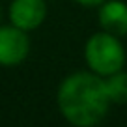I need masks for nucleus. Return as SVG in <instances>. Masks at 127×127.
I'll use <instances>...</instances> for the list:
<instances>
[{"label":"nucleus","instance_id":"nucleus-2","mask_svg":"<svg viewBox=\"0 0 127 127\" xmlns=\"http://www.w3.org/2000/svg\"><path fill=\"white\" fill-rule=\"evenodd\" d=\"M84 58L88 67L101 77H108L120 71L125 64V51L120 43L118 36H112L108 32L101 30L86 41Z\"/></svg>","mask_w":127,"mask_h":127},{"label":"nucleus","instance_id":"nucleus-4","mask_svg":"<svg viewBox=\"0 0 127 127\" xmlns=\"http://www.w3.org/2000/svg\"><path fill=\"white\" fill-rule=\"evenodd\" d=\"M47 15L45 0H13L9 6V21L21 30L30 32L41 26Z\"/></svg>","mask_w":127,"mask_h":127},{"label":"nucleus","instance_id":"nucleus-7","mask_svg":"<svg viewBox=\"0 0 127 127\" xmlns=\"http://www.w3.org/2000/svg\"><path fill=\"white\" fill-rule=\"evenodd\" d=\"M75 2H79L82 6H101L105 0H75Z\"/></svg>","mask_w":127,"mask_h":127},{"label":"nucleus","instance_id":"nucleus-1","mask_svg":"<svg viewBox=\"0 0 127 127\" xmlns=\"http://www.w3.org/2000/svg\"><path fill=\"white\" fill-rule=\"evenodd\" d=\"M58 108L69 123L77 127L97 125L108 114L112 101L107 82L97 73H73L58 88Z\"/></svg>","mask_w":127,"mask_h":127},{"label":"nucleus","instance_id":"nucleus-8","mask_svg":"<svg viewBox=\"0 0 127 127\" xmlns=\"http://www.w3.org/2000/svg\"><path fill=\"white\" fill-rule=\"evenodd\" d=\"M0 17H2V15H0Z\"/></svg>","mask_w":127,"mask_h":127},{"label":"nucleus","instance_id":"nucleus-5","mask_svg":"<svg viewBox=\"0 0 127 127\" xmlns=\"http://www.w3.org/2000/svg\"><path fill=\"white\" fill-rule=\"evenodd\" d=\"M99 24L112 36H127V4L122 0H105L99 8Z\"/></svg>","mask_w":127,"mask_h":127},{"label":"nucleus","instance_id":"nucleus-6","mask_svg":"<svg viewBox=\"0 0 127 127\" xmlns=\"http://www.w3.org/2000/svg\"><path fill=\"white\" fill-rule=\"evenodd\" d=\"M107 90L110 95L112 105H127V73H122V69L107 77Z\"/></svg>","mask_w":127,"mask_h":127},{"label":"nucleus","instance_id":"nucleus-3","mask_svg":"<svg viewBox=\"0 0 127 127\" xmlns=\"http://www.w3.org/2000/svg\"><path fill=\"white\" fill-rule=\"evenodd\" d=\"M30 52V41L26 32L15 24L0 26V65L11 67L24 62Z\"/></svg>","mask_w":127,"mask_h":127}]
</instances>
